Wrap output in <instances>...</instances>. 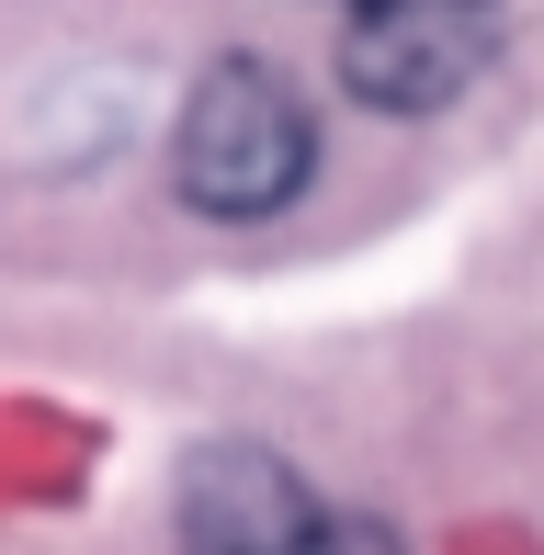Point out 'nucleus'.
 <instances>
[{"label": "nucleus", "mask_w": 544, "mask_h": 555, "mask_svg": "<svg viewBox=\"0 0 544 555\" xmlns=\"http://www.w3.org/2000/svg\"><path fill=\"white\" fill-rule=\"evenodd\" d=\"M307 521H318V499H307V476L284 453L228 442V453H205L182 476V555H272V544L307 533Z\"/></svg>", "instance_id": "obj_3"}, {"label": "nucleus", "mask_w": 544, "mask_h": 555, "mask_svg": "<svg viewBox=\"0 0 544 555\" xmlns=\"http://www.w3.org/2000/svg\"><path fill=\"white\" fill-rule=\"evenodd\" d=\"M170 170H182V205L250 227V216H284L318 170V125L295 103V80L272 57H216L193 80L182 125H170Z\"/></svg>", "instance_id": "obj_1"}, {"label": "nucleus", "mask_w": 544, "mask_h": 555, "mask_svg": "<svg viewBox=\"0 0 544 555\" xmlns=\"http://www.w3.org/2000/svg\"><path fill=\"white\" fill-rule=\"evenodd\" d=\"M272 555H398V544H386L375 521H352V511H318L307 533H295V544H272Z\"/></svg>", "instance_id": "obj_4"}, {"label": "nucleus", "mask_w": 544, "mask_h": 555, "mask_svg": "<svg viewBox=\"0 0 544 555\" xmlns=\"http://www.w3.org/2000/svg\"><path fill=\"white\" fill-rule=\"evenodd\" d=\"M500 57V0H352L340 80L375 114H442Z\"/></svg>", "instance_id": "obj_2"}]
</instances>
